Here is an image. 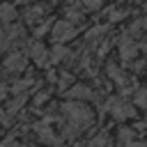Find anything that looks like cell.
Wrapping results in <instances>:
<instances>
[{
    "instance_id": "6da1fadb",
    "label": "cell",
    "mask_w": 147,
    "mask_h": 147,
    "mask_svg": "<svg viewBox=\"0 0 147 147\" xmlns=\"http://www.w3.org/2000/svg\"><path fill=\"white\" fill-rule=\"evenodd\" d=\"M64 113L71 119L69 126H74L76 131H78V126H87L92 122V110L83 103H64Z\"/></svg>"
},
{
    "instance_id": "7a4b0ae2",
    "label": "cell",
    "mask_w": 147,
    "mask_h": 147,
    "mask_svg": "<svg viewBox=\"0 0 147 147\" xmlns=\"http://www.w3.org/2000/svg\"><path fill=\"white\" fill-rule=\"evenodd\" d=\"M106 108L110 110V115L115 117V119H129V117H133V108L126 103V101H122V99H110L108 103H106Z\"/></svg>"
},
{
    "instance_id": "3957f363",
    "label": "cell",
    "mask_w": 147,
    "mask_h": 147,
    "mask_svg": "<svg viewBox=\"0 0 147 147\" xmlns=\"http://www.w3.org/2000/svg\"><path fill=\"white\" fill-rule=\"evenodd\" d=\"M76 37V28L71 21H57L53 25V41H67V39H74Z\"/></svg>"
},
{
    "instance_id": "277c9868",
    "label": "cell",
    "mask_w": 147,
    "mask_h": 147,
    "mask_svg": "<svg viewBox=\"0 0 147 147\" xmlns=\"http://www.w3.org/2000/svg\"><path fill=\"white\" fill-rule=\"evenodd\" d=\"M23 67H25V55L11 53V55L5 57V69H7V71H21Z\"/></svg>"
},
{
    "instance_id": "5b68a950",
    "label": "cell",
    "mask_w": 147,
    "mask_h": 147,
    "mask_svg": "<svg viewBox=\"0 0 147 147\" xmlns=\"http://www.w3.org/2000/svg\"><path fill=\"white\" fill-rule=\"evenodd\" d=\"M69 96L76 99V101H87V99L94 96V92H92L90 87H85V85H74V87L69 90Z\"/></svg>"
},
{
    "instance_id": "8992f818",
    "label": "cell",
    "mask_w": 147,
    "mask_h": 147,
    "mask_svg": "<svg viewBox=\"0 0 147 147\" xmlns=\"http://www.w3.org/2000/svg\"><path fill=\"white\" fill-rule=\"evenodd\" d=\"M30 55H32V57H34V62H37V64H41V67L48 62V57H46V48H44L39 41L30 46Z\"/></svg>"
},
{
    "instance_id": "52a82bcc",
    "label": "cell",
    "mask_w": 147,
    "mask_h": 147,
    "mask_svg": "<svg viewBox=\"0 0 147 147\" xmlns=\"http://www.w3.org/2000/svg\"><path fill=\"white\" fill-rule=\"evenodd\" d=\"M0 18H2L5 23H11V21L16 18V9H14V5L2 2V5H0Z\"/></svg>"
},
{
    "instance_id": "ba28073f",
    "label": "cell",
    "mask_w": 147,
    "mask_h": 147,
    "mask_svg": "<svg viewBox=\"0 0 147 147\" xmlns=\"http://www.w3.org/2000/svg\"><path fill=\"white\" fill-rule=\"evenodd\" d=\"M119 51H122V57H124V60H131V57H136V46H133L129 39H124V41L119 44Z\"/></svg>"
},
{
    "instance_id": "9c48e42d",
    "label": "cell",
    "mask_w": 147,
    "mask_h": 147,
    "mask_svg": "<svg viewBox=\"0 0 147 147\" xmlns=\"http://www.w3.org/2000/svg\"><path fill=\"white\" fill-rule=\"evenodd\" d=\"M64 55H69V51H67L60 41H55V46H53V51H51V60H53V62H60V60H64Z\"/></svg>"
},
{
    "instance_id": "30bf717a",
    "label": "cell",
    "mask_w": 147,
    "mask_h": 147,
    "mask_svg": "<svg viewBox=\"0 0 147 147\" xmlns=\"http://www.w3.org/2000/svg\"><path fill=\"white\" fill-rule=\"evenodd\" d=\"M90 147H108V136L101 133V136L92 138V140H90Z\"/></svg>"
},
{
    "instance_id": "8fae6325",
    "label": "cell",
    "mask_w": 147,
    "mask_h": 147,
    "mask_svg": "<svg viewBox=\"0 0 147 147\" xmlns=\"http://www.w3.org/2000/svg\"><path fill=\"white\" fill-rule=\"evenodd\" d=\"M136 103H138L140 108H147V90H145V87L136 92Z\"/></svg>"
},
{
    "instance_id": "7c38bea8",
    "label": "cell",
    "mask_w": 147,
    "mask_h": 147,
    "mask_svg": "<svg viewBox=\"0 0 147 147\" xmlns=\"http://www.w3.org/2000/svg\"><path fill=\"white\" fill-rule=\"evenodd\" d=\"M119 147H147V142H131V140L126 142V140H124V142H122Z\"/></svg>"
},
{
    "instance_id": "4fadbf2b",
    "label": "cell",
    "mask_w": 147,
    "mask_h": 147,
    "mask_svg": "<svg viewBox=\"0 0 147 147\" xmlns=\"http://www.w3.org/2000/svg\"><path fill=\"white\" fill-rule=\"evenodd\" d=\"M101 5V0H87V7H92V9H96Z\"/></svg>"
},
{
    "instance_id": "5bb4252c",
    "label": "cell",
    "mask_w": 147,
    "mask_h": 147,
    "mask_svg": "<svg viewBox=\"0 0 147 147\" xmlns=\"http://www.w3.org/2000/svg\"><path fill=\"white\" fill-rule=\"evenodd\" d=\"M18 2H32V0H18Z\"/></svg>"
},
{
    "instance_id": "9a60e30c",
    "label": "cell",
    "mask_w": 147,
    "mask_h": 147,
    "mask_svg": "<svg viewBox=\"0 0 147 147\" xmlns=\"http://www.w3.org/2000/svg\"><path fill=\"white\" fill-rule=\"evenodd\" d=\"M51 2H55V0H51Z\"/></svg>"
},
{
    "instance_id": "2e32d148",
    "label": "cell",
    "mask_w": 147,
    "mask_h": 147,
    "mask_svg": "<svg viewBox=\"0 0 147 147\" xmlns=\"http://www.w3.org/2000/svg\"><path fill=\"white\" fill-rule=\"evenodd\" d=\"M0 37H2V34H0Z\"/></svg>"
}]
</instances>
